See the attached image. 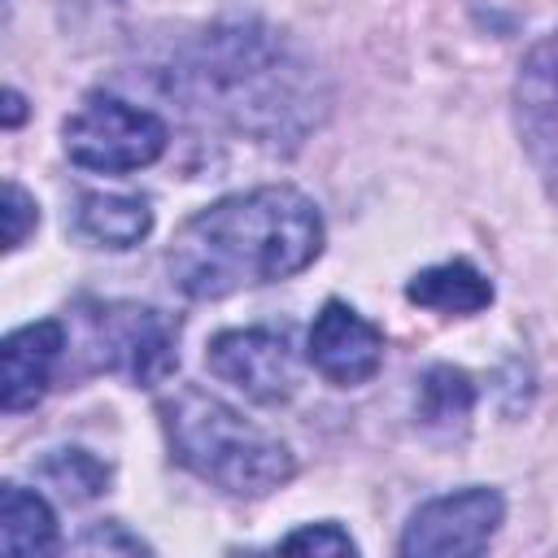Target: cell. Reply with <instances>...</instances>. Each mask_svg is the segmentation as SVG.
Wrapping results in <instances>:
<instances>
[{"instance_id":"6da1fadb","label":"cell","mask_w":558,"mask_h":558,"mask_svg":"<svg viewBox=\"0 0 558 558\" xmlns=\"http://www.w3.org/2000/svg\"><path fill=\"white\" fill-rule=\"evenodd\" d=\"M323 253L318 205L283 183L235 192L187 218L166 253L170 283L192 301H218L240 288L275 283Z\"/></svg>"},{"instance_id":"7a4b0ae2","label":"cell","mask_w":558,"mask_h":558,"mask_svg":"<svg viewBox=\"0 0 558 558\" xmlns=\"http://www.w3.org/2000/svg\"><path fill=\"white\" fill-rule=\"evenodd\" d=\"M170 74L196 109L253 140H296L314 122V74L266 26H214Z\"/></svg>"},{"instance_id":"3957f363","label":"cell","mask_w":558,"mask_h":558,"mask_svg":"<svg viewBox=\"0 0 558 558\" xmlns=\"http://www.w3.org/2000/svg\"><path fill=\"white\" fill-rule=\"evenodd\" d=\"M161 427L174 458L231 497H266L292 480L296 462L283 440L240 418L201 388H179L161 401Z\"/></svg>"},{"instance_id":"277c9868","label":"cell","mask_w":558,"mask_h":558,"mask_svg":"<svg viewBox=\"0 0 558 558\" xmlns=\"http://www.w3.org/2000/svg\"><path fill=\"white\" fill-rule=\"evenodd\" d=\"M65 135V157L83 170L100 174H126L140 166H153L166 153V122L153 109H140L122 96H87L74 118L61 126Z\"/></svg>"},{"instance_id":"5b68a950","label":"cell","mask_w":558,"mask_h":558,"mask_svg":"<svg viewBox=\"0 0 558 558\" xmlns=\"http://www.w3.org/2000/svg\"><path fill=\"white\" fill-rule=\"evenodd\" d=\"M87 340L100 371L126 375L131 384H161L179 366V327L135 301H105L87 305Z\"/></svg>"},{"instance_id":"8992f818","label":"cell","mask_w":558,"mask_h":558,"mask_svg":"<svg viewBox=\"0 0 558 558\" xmlns=\"http://www.w3.org/2000/svg\"><path fill=\"white\" fill-rule=\"evenodd\" d=\"M506 506L493 488H462L449 497H436L427 506L414 510V519L405 523L401 536V554L405 558H458V554H480L497 523H501Z\"/></svg>"},{"instance_id":"52a82bcc","label":"cell","mask_w":558,"mask_h":558,"mask_svg":"<svg viewBox=\"0 0 558 558\" xmlns=\"http://www.w3.org/2000/svg\"><path fill=\"white\" fill-rule=\"evenodd\" d=\"M205 366L240 388L248 401L257 405H283L296 392V362L283 336L266 331V327H248V331H222L209 340L205 349Z\"/></svg>"},{"instance_id":"ba28073f","label":"cell","mask_w":558,"mask_h":558,"mask_svg":"<svg viewBox=\"0 0 558 558\" xmlns=\"http://www.w3.org/2000/svg\"><path fill=\"white\" fill-rule=\"evenodd\" d=\"M514 122L536 174L558 196V31H549L519 65Z\"/></svg>"},{"instance_id":"9c48e42d","label":"cell","mask_w":558,"mask_h":558,"mask_svg":"<svg viewBox=\"0 0 558 558\" xmlns=\"http://www.w3.org/2000/svg\"><path fill=\"white\" fill-rule=\"evenodd\" d=\"M310 362L323 379L340 388L366 384L384 366V331L366 323L353 305L327 301L310 327Z\"/></svg>"},{"instance_id":"30bf717a","label":"cell","mask_w":558,"mask_h":558,"mask_svg":"<svg viewBox=\"0 0 558 558\" xmlns=\"http://www.w3.org/2000/svg\"><path fill=\"white\" fill-rule=\"evenodd\" d=\"M61 353H65V327L57 318H39V323H31L4 340L0 379H4V410L9 414L31 410L48 392Z\"/></svg>"},{"instance_id":"8fae6325","label":"cell","mask_w":558,"mask_h":558,"mask_svg":"<svg viewBox=\"0 0 558 558\" xmlns=\"http://www.w3.org/2000/svg\"><path fill=\"white\" fill-rule=\"evenodd\" d=\"M405 296H410L414 305H423V310L466 318V314L488 310L493 283H488L471 262H440V266L418 270V275L405 283Z\"/></svg>"},{"instance_id":"7c38bea8","label":"cell","mask_w":558,"mask_h":558,"mask_svg":"<svg viewBox=\"0 0 558 558\" xmlns=\"http://www.w3.org/2000/svg\"><path fill=\"white\" fill-rule=\"evenodd\" d=\"M78 231L105 248H131L153 231V209L144 196H105L92 192L78 201Z\"/></svg>"},{"instance_id":"4fadbf2b","label":"cell","mask_w":558,"mask_h":558,"mask_svg":"<svg viewBox=\"0 0 558 558\" xmlns=\"http://www.w3.org/2000/svg\"><path fill=\"white\" fill-rule=\"evenodd\" d=\"M0 549L4 554H52L57 549V514L48 501L22 484H4L0 501Z\"/></svg>"},{"instance_id":"5bb4252c","label":"cell","mask_w":558,"mask_h":558,"mask_svg":"<svg viewBox=\"0 0 558 558\" xmlns=\"http://www.w3.org/2000/svg\"><path fill=\"white\" fill-rule=\"evenodd\" d=\"M475 410V384L458 366H432L418 384V423L432 432H462Z\"/></svg>"},{"instance_id":"9a60e30c","label":"cell","mask_w":558,"mask_h":558,"mask_svg":"<svg viewBox=\"0 0 558 558\" xmlns=\"http://www.w3.org/2000/svg\"><path fill=\"white\" fill-rule=\"evenodd\" d=\"M39 475L52 488H61V497H70V501H92L109 484V466L100 458H92L87 449H57L52 458H44Z\"/></svg>"},{"instance_id":"2e32d148","label":"cell","mask_w":558,"mask_h":558,"mask_svg":"<svg viewBox=\"0 0 558 558\" xmlns=\"http://www.w3.org/2000/svg\"><path fill=\"white\" fill-rule=\"evenodd\" d=\"M275 549H283V554H353L357 545H353V536H349L344 527H336V523H314V527L288 532Z\"/></svg>"},{"instance_id":"e0dca14e","label":"cell","mask_w":558,"mask_h":558,"mask_svg":"<svg viewBox=\"0 0 558 558\" xmlns=\"http://www.w3.org/2000/svg\"><path fill=\"white\" fill-rule=\"evenodd\" d=\"M39 222V214H35V201L9 179L4 183V248H22V240H26V231Z\"/></svg>"},{"instance_id":"ac0fdd59","label":"cell","mask_w":558,"mask_h":558,"mask_svg":"<svg viewBox=\"0 0 558 558\" xmlns=\"http://www.w3.org/2000/svg\"><path fill=\"white\" fill-rule=\"evenodd\" d=\"M78 554H96V549H118V554H148V545L140 541V536H131V532H122V523H96L78 545H74Z\"/></svg>"},{"instance_id":"d6986e66","label":"cell","mask_w":558,"mask_h":558,"mask_svg":"<svg viewBox=\"0 0 558 558\" xmlns=\"http://www.w3.org/2000/svg\"><path fill=\"white\" fill-rule=\"evenodd\" d=\"M22 118H26V100L9 87V92H4V126H17Z\"/></svg>"}]
</instances>
